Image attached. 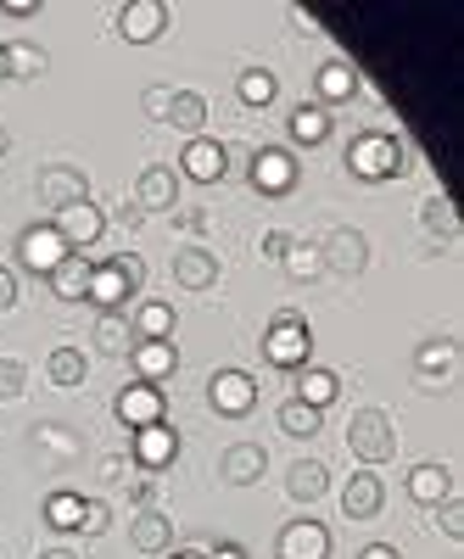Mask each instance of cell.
<instances>
[{
    "label": "cell",
    "mask_w": 464,
    "mask_h": 559,
    "mask_svg": "<svg viewBox=\"0 0 464 559\" xmlns=\"http://www.w3.org/2000/svg\"><path fill=\"white\" fill-rule=\"evenodd\" d=\"M308 353H313V336H308V319L297 308H281L263 331V358L274 369H308Z\"/></svg>",
    "instance_id": "6da1fadb"
},
{
    "label": "cell",
    "mask_w": 464,
    "mask_h": 559,
    "mask_svg": "<svg viewBox=\"0 0 464 559\" xmlns=\"http://www.w3.org/2000/svg\"><path fill=\"white\" fill-rule=\"evenodd\" d=\"M347 448H353V459L364 464V471L386 464V459L397 453L392 414H386V408H358V414H353V426H347Z\"/></svg>",
    "instance_id": "7a4b0ae2"
},
{
    "label": "cell",
    "mask_w": 464,
    "mask_h": 559,
    "mask_svg": "<svg viewBox=\"0 0 464 559\" xmlns=\"http://www.w3.org/2000/svg\"><path fill=\"white\" fill-rule=\"evenodd\" d=\"M347 168L353 179L376 185V179H397L403 174V140L397 134H358L347 146Z\"/></svg>",
    "instance_id": "3957f363"
},
{
    "label": "cell",
    "mask_w": 464,
    "mask_h": 559,
    "mask_svg": "<svg viewBox=\"0 0 464 559\" xmlns=\"http://www.w3.org/2000/svg\"><path fill=\"white\" fill-rule=\"evenodd\" d=\"M34 197L51 207V213H62V207H73V202H90V179H84L73 163H51V168L34 174Z\"/></svg>",
    "instance_id": "277c9868"
},
{
    "label": "cell",
    "mask_w": 464,
    "mask_h": 559,
    "mask_svg": "<svg viewBox=\"0 0 464 559\" xmlns=\"http://www.w3.org/2000/svg\"><path fill=\"white\" fill-rule=\"evenodd\" d=\"M51 229L68 241V252H84V247H96L107 236V213L96 202H73V207L51 213Z\"/></svg>",
    "instance_id": "5b68a950"
},
{
    "label": "cell",
    "mask_w": 464,
    "mask_h": 559,
    "mask_svg": "<svg viewBox=\"0 0 464 559\" xmlns=\"http://www.w3.org/2000/svg\"><path fill=\"white\" fill-rule=\"evenodd\" d=\"M319 252H324V269L347 274V280H358L369 269V241H364V229H353V224H336L331 236L319 241Z\"/></svg>",
    "instance_id": "8992f818"
},
{
    "label": "cell",
    "mask_w": 464,
    "mask_h": 559,
    "mask_svg": "<svg viewBox=\"0 0 464 559\" xmlns=\"http://www.w3.org/2000/svg\"><path fill=\"white\" fill-rule=\"evenodd\" d=\"M62 258H68V241L57 236L51 224H28L23 236H17V263H23L28 274H45V280H51Z\"/></svg>",
    "instance_id": "52a82bcc"
},
{
    "label": "cell",
    "mask_w": 464,
    "mask_h": 559,
    "mask_svg": "<svg viewBox=\"0 0 464 559\" xmlns=\"http://www.w3.org/2000/svg\"><path fill=\"white\" fill-rule=\"evenodd\" d=\"M112 408H118V419H123L129 431H141V426H163L168 397H163V386H152V381H129Z\"/></svg>",
    "instance_id": "ba28073f"
},
{
    "label": "cell",
    "mask_w": 464,
    "mask_h": 559,
    "mask_svg": "<svg viewBox=\"0 0 464 559\" xmlns=\"http://www.w3.org/2000/svg\"><path fill=\"white\" fill-rule=\"evenodd\" d=\"M207 403L229 419H241V414L258 408V381L247 376V369H218V376L207 381Z\"/></svg>",
    "instance_id": "9c48e42d"
},
{
    "label": "cell",
    "mask_w": 464,
    "mask_h": 559,
    "mask_svg": "<svg viewBox=\"0 0 464 559\" xmlns=\"http://www.w3.org/2000/svg\"><path fill=\"white\" fill-rule=\"evenodd\" d=\"M179 168H185V179H197V185H218V179L229 174V146H218V140L197 134V140H185Z\"/></svg>",
    "instance_id": "30bf717a"
},
{
    "label": "cell",
    "mask_w": 464,
    "mask_h": 559,
    "mask_svg": "<svg viewBox=\"0 0 464 559\" xmlns=\"http://www.w3.org/2000/svg\"><path fill=\"white\" fill-rule=\"evenodd\" d=\"M274 554L281 559H331V532H324L319 521H286L281 537H274Z\"/></svg>",
    "instance_id": "8fae6325"
},
{
    "label": "cell",
    "mask_w": 464,
    "mask_h": 559,
    "mask_svg": "<svg viewBox=\"0 0 464 559\" xmlns=\"http://www.w3.org/2000/svg\"><path fill=\"white\" fill-rule=\"evenodd\" d=\"M252 185L263 197H286L292 185H297V157L286 152V146H263V152H252Z\"/></svg>",
    "instance_id": "7c38bea8"
},
{
    "label": "cell",
    "mask_w": 464,
    "mask_h": 559,
    "mask_svg": "<svg viewBox=\"0 0 464 559\" xmlns=\"http://www.w3.org/2000/svg\"><path fill=\"white\" fill-rule=\"evenodd\" d=\"M163 28H168L163 0H129V7H118V34L129 45H152V39H163Z\"/></svg>",
    "instance_id": "4fadbf2b"
},
{
    "label": "cell",
    "mask_w": 464,
    "mask_h": 559,
    "mask_svg": "<svg viewBox=\"0 0 464 559\" xmlns=\"http://www.w3.org/2000/svg\"><path fill=\"white\" fill-rule=\"evenodd\" d=\"M381 509H386L381 476H376V471H353L347 487H342V515H347V521H376Z\"/></svg>",
    "instance_id": "5bb4252c"
},
{
    "label": "cell",
    "mask_w": 464,
    "mask_h": 559,
    "mask_svg": "<svg viewBox=\"0 0 464 559\" xmlns=\"http://www.w3.org/2000/svg\"><path fill=\"white\" fill-rule=\"evenodd\" d=\"M353 96H358V68H353V62L331 57V62L313 73V107H342V102H353Z\"/></svg>",
    "instance_id": "9a60e30c"
},
{
    "label": "cell",
    "mask_w": 464,
    "mask_h": 559,
    "mask_svg": "<svg viewBox=\"0 0 464 559\" xmlns=\"http://www.w3.org/2000/svg\"><path fill=\"white\" fill-rule=\"evenodd\" d=\"M414 369H420L426 386H448V381L459 376V342H453V336L420 342V353H414Z\"/></svg>",
    "instance_id": "2e32d148"
},
{
    "label": "cell",
    "mask_w": 464,
    "mask_h": 559,
    "mask_svg": "<svg viewBox=\"0 0 464 559\" xmlns=\"http://www.w3.org/2000/svg\"><path fill=\"white\" fill-rule=\"evenodd\" d=\"M174 453H179L174 426H141V431H134V448H129V459L141 464V471H168Z\"/></svg>",
    "instance_id": "e0dca14e"
},
{
    "label": "cell",
    "mask_w": 464,
    "mask_h": 559,
    "mask_svg": "<svg viewBox=\"0 0 464 559\" xmlns=\"http://www.w3.org/2000/svg\"><path fill=\"white\" fill-rule=\"evenodd\" d=\"M134 292H129V280H123V269L107 258V263H96V274H90V297L84 302H96L102 313H123V302H129Z\"/></svg>",
    "instance_id": "ac0fdd59"
},
{
    "label": "cell",
    "mask_w": 464,
    "mask_h": 559,
    "mask_svg": "<svg viewBox=\"0 0 464 559\" xmlns=\"http://www.w3.org/2000/svg\"><path fill=\"white\" fill-rule=\"evenodd\" d=\"M286 492H292V503H319L324 492H331V464L324 459H297L286 471Z\"/></svg>",
    "instance_id": "d6986e66"
},
{
    "label": "cell",
    "mask_w": 464,
    "mask_h": 559,
    "mask_svg": "<svg viewBox=\"0 0 464 559\" xmlns=\"http://www.w3.org/2000/svg\"><path fill=\"white\" fill-rule=\"evenodd\" d=\"M218 471H224V481H229V487H252V481L269 471V453H263L258 442H236V448H224Z\"/></svg>",
    "instance_id": "ffe728a7"
},
{
    "label": "cell",
    "mask_w": 464,
    "mask_h": 559,
    "mask_svg": "<svg viewBox=\"0 0 464 559\" xmlns=\"http://www.w3.org/2000/svg\"><path fill=\"white\" fill-rule=\"evenodd\" d=\"M90 274H96V258H90V252H68L57 263V274H51V292L62 302H84L90 297Z\"/></svg>",
    "instance_id": "44dd1931"
},
{
    "label": "cell",
    "mask_w": 464,
    "mask_h": 559,
    "mask_svg": "<svg viewBox=\"0 0 464 559\" xmlns=\"http://www.w3.org/2000/svg\"><path fill=\"white\" fill-rule=\"evenodd\" d=\"M174 202H179V179H174V168H146L141 185H134V207H141V213H168Z\"/></svg>",
    "instance_id": "7402d4cb"
},
{
    "label": "cell",
    "mask_w": 464,
    "mask_h": 559,
    "mask_svg": "<svg viewBox=\"0 0 464 559\" xmlns=\"http://www.w3.org/2000/svg\"><path fill=\"white\" fill-rule=\"evenodd\" d=\"M408 498L437 509L442 498H453V471H448V464H414V471H408Z\"/></svg>",
    "instance_id": "603a6c76"
},
{
    "label": "cell",
    "mask_w": 464,
    "mask_h": 559,
    "mask_svg": "<svg viewBox=\"0 0 464 559\" xmlns=\"http://www.w3.org/2000/svg\"><path fill=\"white\" fill-rule=\"evenodd\" d=\"M129 364H134V376L141 381H168L174 376V364H179V353H174V342H134V353H129Z\"/></svg>",
    "instance_id": "cb8c5ba5"
},
{
    "label": "cell",
    "mask_w": 464,
    "mask_h": 559,
    "mask_svg": "<svg viewBox=\"0 0 464 559\" xmlns=\"http://www.w3.org/2000/svg\"><path fill=\"white\" fill-rule=\"evenodd\" d=\"M129 543L141 548V554H168L174 521L163 515V509H141V515H134V526H129Z\"/></svg>",
    "instance_id": "d4e9b609"
},
{
    "label": "cell",
    "mask_w": 464,
    "mask_h": 559,
    "mask_svg": "<svg viewBox=\"0 0 464 559\" xmlns=\"http://www.w3.org/2000/svg\"><path fill=\"white\" fill-rule=\"evenodd\" d=\"M174 280H179V292H207L213 280H218L213 252H202V247H185V252L174 258Z\"/></svg>",
    "instance_id": "484cf974"
},
{
    "label": "cell",
    "mask_w": 464,
    "mask_h": 559,
    "mask_svg": "<svg viewBox=\"0 0 464 559\" xmlns=\"http://www.w3.org/2000/svg\"><path fill=\"white\" fill-rule=\"evenodd\" d=\"M342 397V376L336 369H302V381H297V403H308V408H331Z\"/></svg>",
    "instance_id": "4316f807"
},
{
    "label": "cell",
    "mask_w": 464,
    "mask_h": 559,
    "mask_svg": "<svg viewBox=\"0 0 464 559\" xmlns=\"http://www.w3.org/2000/svg\"><path fill=\"white\" fill-rule=\"evenodd\" d=\"M168 123H174V129H185V140H197V134H202V123H207V96H202V90H174Z\"/></svg>",
    "instance_id": "83f0119b"
},
{
    "label": "cell",
    "mask_w": 464,
    "mask_h": 559,
    "mask_svg": "<svg viewBox=\"0 0 464 559\" xmlns=\"http://www.w3.org/2000/svg\"><path fill=\"white\" fill-rule=\"evenodd\" d=\"M96 353H107V358H129L134 353V324L123 313H102L96 319Z\"/></svg>",
    "instance_id": "f1b7e54d"
},
{
    "label": "cell",
    "mask_w": 464,
    "mask_h": 559,
    "mask_svg": "<svg viewBox=\"0 0 464 559\" xmlns=\"http://www.w3.org/2000/svg\"><path fill=\"white\" fill-rule=\"evenodd\" d=\"M129 324H134V342H168L174 336V308L168 302H141Z\"/></svg>",
    "instance_id": "f546056e"
},
{
    "label": "cell",
    "mask_w": 464,
    "mask_h": 559,
    "mask_svg": "<svg viewBox=\"0 0 464 559\" xmlns=\"http://www.w3.org/2000/svg\"><path fill=\"white\" fill-rule=\"evenodd\" d=\"M420 224L431 229L437 241H459V236H464V224H459V213H453L448 197H426V202H420Z\"/></svg>",
    "instance_id": "4dcf8cb0"
},
{
    "label": "cell",
    "mask_w": 464,
    "mask_h": 559,
    "mask_svg": "<svg viewBox=\"0 0 464 559\" xmlns=\"http://www.w3.org/2000/svg\"><path fill=\"white\" fill-rule=\"evenodd\" d=\"M84 353L79 347H57L51 358H45V376H51V386H62V392H73V386H84Z\"/></svg>",
    "instance_id": "1f68e13d"
},
{
    "label": "cell",
    "mask_w": 464,
    "mask_h": 559,
    "mask_svg": "<svg viewBox=\"0 0 464 559\" xmlns=\"http://www.w3.org/2000/svg\"><path fill=\"white\" fill-rule=\"evenodd\" d=\"M292 140H297V146H319V140H331V112L313 107V102H302V107L292 112Z\"/></svg>",
    "instance_id": "d6a6232c"
},
{
    "label": "cell",
    "mask_w": 464,
    "mask_h": 559,
    "mask_svg": "<svg viewBox=\"0 0 464 559\" xmlns=\"http://www.w3.org/2000/svg\"><path fill=\"white\" fill-rule=\"evenodd\" d=\"M281 269H286L292 280H319V274H324V252H319V241H292L286 258H281Z\"/></svg>",
    "instance_id": "836d02e7"
},
{
    "label": "cell",
    "mask_w": 464,
    "mask_h": 559,
    "mask_svg": "<svg viewBox=\"0 0 464 559\" xmlns=\"http://www.w3.org/2000/svg\"><path fill=\"white\" fill-rule=\"evenodd\" d=\"M45 521H51L57 532H79L84 498H79V492H51V498H45Z\"/></svg>",
    "instance_id": "e575fe53"
},
{
    "label": "cell",
    "mask_w": 464,
    "mask_h": 559,
    "mask_svg": "<svg viewBox=\"0 0 464 559\" xmlns=\"http://www.w3.org/2000/svg\"><path fill=\"white\" fill-rule=\"evenodd\" d=\"M274 90H281V79L263 73V68H247V73L236 79V96H241L247 107H269V102H274Z\"/></svg>",
    "instance_id": "d590c367"
},
{
    "label": "cell",
    "mask_w": 464,
    "mask_h": 559,
    "mask_svg": "<svg viewBox=\"0 0 464 559\" xmlns=\"http://www.w3.org/2000/svg\"><path fill=\"white\" fill-rule=\"evenodd\" d=\"M274 419H281V431H286V437H313V431H319V419H324V414L292 397V403H281V414H274Z\"/></svg>",
    "instance_id": "8d00e7d4"
},
{
    "label": "cell",
    "mask_w": 464,
    "mask_h": 559,
    "mask_svg": "<svg viewBox=\"0 0 464 559\" xmlns=\"http://www.w3.org/2000/svg\"><path fill=\"white\" fill-rule=\"evenodd\" d=\"M45 73V51L39 45H7V79H39Z\"/></svg>",
    "instance_id": "74e56055"
},
{
    "label": "cell",
    "mask_w": 464,
    "mask_h": 559,
    "mask_svg": "<svg viewBox=\"0 0 464 559\" xmlns=\"http://www.w3.org/2000/svg\"><path fill=\"white\" fill-rule=\"evenodd\" d=\"M34 448L39 453H62V459H79L84 453V442L73 431H62V426H34Z\"/></svg>",
    "instance_id": "f35d334b"
},
{
    "label": "cell",
    "mask_w": 464,
    "mask_h": 559,
    "mask_svg": "<svg viewBox=\"0 0 464 559\" xmlns=\"http://www.w3.org/2000/svg\"><path fill=\"white\" fill-rule=\"evenodd\" d=\"M23 386H28V369H23V358H0V403L23 397Z\"/></svg>",
    "instance_id": "ab89813d"
},
{
    "label": "cell",
    "mask_w": 464,
    "mask_h": 559,
    "mask_svg": "<svg viewBox=\"0 0 464 559\" xmlns=\"http://www.w3.org/2000/svg\"><path fill=\"white\" fill-rule=\"evenodd\" d=\"M437 526H442V537L464 543V503H459V498H442V503H437Z\"/></svg>",
    "instance_id": "60d3db41"
},
{
    "label": "cell",
    "mask_w": 464,
    "mask_h": 559,
    "mask_svg": "<svg viewBox=\"0 0 464 559\" xmlns=\"http://www.w3.org/2000/svg\"><path fill=\"white\" fill-rule=\"evenodd\" d=\"M168 107H174V90H168V84H152L146 96H141V112H146V118H163V123H168Z\"/></svg>",
    "instance_id": "b9f144b4"
},
{
    "label": "cell",
    "mask_w": 464,
    "mask_h": 559,
    "mask_svg": "<svg viewBox=\"0 0 464 559\" xmlns=\"http://www.w3.org/2000/svg\"><path fill=\"white\" fill-rule=\"evenodd\" d=\"M107 521H112V515H107V503H90V498H84V521H79V532H84V537H102Z\"/></svg>",
    "instance_id": "7bdbcfd3"
},
{
    "label": "cell",
    "mask_w": 464,
    "mask_h": 559,
    "mask_svg": "<svg viewBox=\"0 0 464 559\" xmlns=\"http://www.w3.org/2000/svg\"><path fill=\"white\" fill-rule=\"evenodd\" d=\"M112 263L123 269V280H129V292H141V286H146V263H141V258H134V252H118Z\"/></svg>",
    "instance_id": "ee69618b"
},
{
    "label": "cell",
    "mask_w": 464,
    "mask_h": 559,
    "mask_svg": "<svg viewBox=\"0 0 464 559\" xmlns=\"http://www.w3.org/2000/svg\"><path fill=\"white\" fill-rule=\"evenodd\" d=\"M129 498H134V509H157V481L152 476H134L129 481Z\"/></svg>",
    "instance_id": "f6af8a7d"
},
{
    "label": "cell",
    "mask_w": 464,
    "mask_h": 559,
    "mask_svg": "<svg viewBox=\"0 0 464 559\" xmlns=\"http://www.w3.org/2000/svg\"><path fill=\"white\" fill-rule=\"evenodd\" d=\"M174 224H179V236H202L207 213H202V207H185V213H174Z\"/></svg>",
    "instance_id": "bcb514c9"
},
{
    "label": "cell",
    "mask_w": 464,
    "mask_h": 559,
    "mask_svg": "<svg viewBox=\"0 0 464 559\" xmlns=\"http://www.w3.org/2000/svg\"><path fill=\"white\" fill-rule=\"evenodd\" d=\"M286 247H292L286 229H269V236H263V258H269V263H281V258H286Z\"/></svg>",
    "instance_id": "7dc6e473"
},
{
    "label": "cell",
    "mask_w": 464,
    "mask_h": 559,
    "mask_svg": "<svg viewBox=\"0 0 464 559\" xmlns=\"http://www.w3.org/2000/svg\"><path fill=\"white\" fill-rule=\"evenodd\" d=\"M7 308H17V274L0 263V313H7Z\"/></svg>",
    "instance_id": "c3c4849f"
},
{
    "label": "cell",
    "mask_w": 464,
    "mask_h": 559,
    "mask_svg": "<svg viewBox=\"0 0 464 559\" xmlns=\"http://www.w3.org/2000/svg\"><path fill=\"white\" fill-rule=\"evenodd\" d=\"M34 0H0V17H34Z\"/></svg>",
    "instance_id": "681fc988"
},
{
    "label": "cell",
    "mask_w": 464,
    "mask_h": 559,
    "mask_svg": "<svg viewBox=\"0 0 464 559\" xmlns=\"http://www.w3.org/2000/svg\"><path fill=\"white\" fill-rule=\"evenodd\" d=\"M207 559H247V548H241V543H213Z\"/></svg>",
    "instance_id": "f907efd6"
},
{
    "label": "cell",
    "mask_w": 464,
    "mask_h": 559,
    "mask_svg": "<svg viewBox=\"0 0 464 559\" xmlns=\"http://www.w3.org/2000/svg\"><path fill=\"white\" fill-rule=\"evenodd\" d=\"M358 559H403V554H397V548H392V543H369V548H364V554H358Z\"/></svg>",
    "instance_id": "816d5d0a"
},
{
    "label": "cell",
    "mask_w": 464,
    "mask_h": 559,
    "mask_svg": "<svg viewBox=\"0 0 464 559\" xmlns=\"http://www.w3.org/2000/svg\"><path fill=\"white\" fill-rule=\"evenodd\" d=\"M141 218H146V213L134 207V202H129V207H118V224H123V229H141Z\"/></svg>",
    "instance_id": "f5cc1de1"
},
{
    "label": "cell",
    "mask_w": 464,
    "mask_h": 559,
    "mask_svg": "<svg viewBox=\"0 0 464 559\" xmlns=\"http://www.w3.org/2000/svg\"><path fill=\"white\" fill-rule=\"evenodd\" d=\"M39 559H79V554H73V548H45Z\"/></svg>",
    "instance_id": "db71d44e"
},
{
    "label": "cell",
    "mask_w": 464,
    "mask_h": 559,
    "mask_svg": "<svg viewBox=\"0 0 464 559\" xmlns=\"http://www.w3.org/2000/svg\"><path fill=\"white\" fill-rule=\"evenodd\" d=\"M168 559H207L202 548H179V554H168Z\"/></svg>",
    "instance_id": "11a10c76"
},
{
    "label": "cell",
    "mask_w": 464,
    "mask_h": 559,
    "mask_svg": "<svg viewBox=\"0 0 464 559\" xmlns=\"http://www.w3.org/2000/svg\"><path fill=\"white\" fill-rule=\"evenodd\" d=\"M7 146H12V140H7V129H0V157H7Z\"/></svg>",
    "instance_id": "9f6ffc18"
},
{
    "label": "cell",
    "mask_w": 464,
    "mask_h": 559,
    "mask_svg": "<svg viewBox=\"0 0 464 559\" xmlns=\"http://www.w3.org/2000/svg\"><path fill=\"white\" fill-rule=\"evenodd\" d=\"M0 79H7V45H0Z\"/></svg>",
    "instance_id": "6f0895ef"
}]
</instances>
